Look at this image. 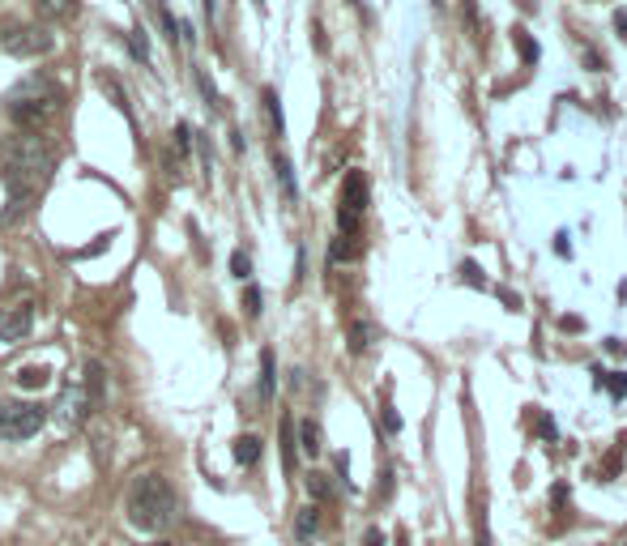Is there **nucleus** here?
<instances>
[{"label":"nucleus","mask_w":627,"mask_h":546,"mask_svg":"<svg viewBox=\"0 0 627 546\" xmlns=\"http://www.w3.org/2000/svg\"><path fill=\"white\" fill-rule=\"evenodd\" d=\"M52 171H56V150L47 146L43 137L35 133H22V137H13L9 146H5V158H0V180H5L9 188V197H13V210L5 214L9 222L18 218L30 197L52 180Z\"/></svg>","instance_id":"obj_1"},{"label":"nucleus","mask_w":627,"mask_h":546,"mask_svg":"<svg viewBox=\"0 0 627 546\" xmlns=\"http://www.w3.org/2000/svg\"><path fill=\"white\" fill-rule=\"evenodd\" d=\"M124 512L133 529L141 534H163V529L175 521V491L163 474H141L133 487H128V500Z\"/></svg>","instance_id":"obj_2"},{"label":"nucleus","mask_w":627,"mask_h":546,"mask_svg":"<svg viewBox=\"0 0 627 546\" xmlns=\"http://www.w3.org/2000/svg\"><path fill=\"white\" fill-rule=\"evenodd\" d=\"M5 107H9V120L30 133V128H39L60 107V90L47 82V77H30V82H22L18 90L9 94Z\"/></svg>","instance_id":"obj_3"},{"label":"nucleus","mask_w":627,"mask_h":546,"mask_svg":"<svg viewBox=\"0 0 627 546\" xmlns=\"http://www.w3.org/2000/svg\"><path fill=\"white\" fill-rule=\"evenodd\" d=\"M47 423V410L35 406V401H0V440L18 444L39 436V427Z\"/></svg>","instance_id":"obj_4"},{"label":"nucleus","mask_w":627,"mask_h":546,"mask_svg":"<svg viewBox=\"0 0 627 546\" xmlns=\"http://www.w3.org/2000/svg\"><path fill=\"white\" fill-rule=\"evenodd\" d=\"M367 210V180L363 171H346V184H342V210H337V231L346 239H359V222Z\"/></svg>","instance_id":"obj_5"},{"label":"nucleus","mask_w":627,"mask_h":546,"mask_svg":"<svg viewBox=\"0 0 627 546\" xmlns=\"http://www.w3.org/2000/svg\"><path fill=\"white\" fill-rule=\"evenodd\" d=\"M0 43H5L9 56H22V60L47 56L56 47V39H52V30H47V26H9L5 35H0Z\"/></svg>","instance_id":"obj_6"},{"label":"nucleus","mask_w":627,"mask_h":546,"mask_svg":"<svg viewBox=\"0 0 627 546\" xmlns=\"http://www.w3.org/2000/svg\"><path fill=\"white\" fill-rule=\"evenodd\" d=\"M90 393H86V384L77 380V384H64V393H60V401H56V419L64 423V427H82L86 423V414H90Z\"/></svg>","instance_id":"obj_7"},{"label":"nucleus","mask_w":627,"mask_h":546,"mask_svg":"<svg viewBox=\"0 0 627 546\" xmlns=\"http://www.w3.org/2000/svg\"><path fill=\"white\" fill-rule=\"evenodd\" d=\"M30 325H35V308L30 303L0 308V342H22V337H30Z\"/></svg>","instance_id":"obj_8"},{"label":"nucleus","mask_w":627,"mask_h":546,"mask_svg":"<svg viewBox=\"0 0 627 546\" xmlns=\"http://www.w3.org/2000/svg\"><path fill=\"white\" fill-rule=\"evenodd\" d=\"M82 384H86V393H90V401H94V406H99V401H103V363H86V376H82Z\"/></svg>","instance_id":"obj_9"},{"label":"nucleus","mask_w":627,"mask_h":546,"mask_svg":"<svg viewBox=\"0 0 627 546\" xmlns=\"http://www.w3.org/2000/svg\"><path fill=\"white\" fill-rule=\"evenodd\" d=\"M256 457H261V440H256V436H239L235 440V461L239 465H256Z\"/></svg>","instance_id":"obj_10"},{"label":"nucleus","mask_w":627,"mask_h":546,"mask_svg":"<svg viewBox=\"0 0 627 546\" xmlns=\"http://www.w3.org/2000/svg\"><path fill=\"white\" fill-rule=\"evenodd\" d=\"M316 525H320V512H316V508H303L299 517H295V538L308 542V538L316 534Z\"/></svg>","instance_id":"obj_11"},{"label":"nucleus","mask_w":627,"mask_h":546,"mask_svg":"<svg viewBox=\"0 0 627 546\" xmlns=\"http://www.w3.org/2000/svg\"><path fill=\"white\" fill-rule=\"evenodd\" d=\"M598 389L610 397H627V372H598Z\"/></svg>","instance_id":"obj_12"},{"label":"nucleus","mask_w":627,"mask_h":546,"mask_svg":"<svg viewBox=\"0 0 627 546\" xmlns=\"http://www.w3.org/2000/svg\"><path fill=\"white\" fill-rule=\"evenodd\" d=\"M47 380H52V372H47V367H22V372H18L22 389H43Z\"/></svg>","instance_id":"obj_13"},{"label":"nucleus","mask_w":627,"mask_h":546,"mask_svg":"<svg viewBox=\"0 0 627 546\" xmlns=\"http://www.w3.org/2000/svg\"><path fill=\"white\" fill-rule=\"evenodd\" d=\"M273 167H278V180H282V192H286V201H295V197H299V188H295L291 163H286V158H273Z\"/></svg>","instance_id":"obj_14"},{"label":"nucleus","mask_w":627,"mask_h":546,"mask_svg":"<svg viewBox=\"0 0 627 546\" xmlns=\"http://www.w3.org/2000/svg\"><path fill=\"white\" fill-rule=\"evenodd\" d=\"M359 252V239H346V235H337V244L329 248V261H350V256Z\"/></svg>","instance_id":"obj_15"},{"label":"nucleus","mask_w":627,"mask_h":546,"mask_svg":"<svg viewBox=\"0 0 627 546\" xmlns=\"http://www.w3.org/2000/svg\"><path fill=\"white\" fill-rule=\"evenodd\" d=\"M299 440H303V453H308V457L320 453V427H316V423H303V427H299Z\"/></svg>","instance_id":"obj_16"},{"label":"nucleus","mask_w":627,"mask_h":546,"mask_svg":"<svg viewBox=\"0 0 627 546\" xmlns=\"http://www.w3.org/2000/svg\"><path fill=\"white\" fill-rule=\"evenodd\" d=\"M273 397V355L265 350L261 355V401H269Z\"/></svg>","instance_id":"obj_17"},{"label":"nucleus","mask_w":627,"mask_h":546,"mask_svg":"<svg viewBox=\"0 0 627 546\" xmlns=\"http://www.w3.org/2000/svg\"><path fill=\"white\" fill-rule=\"evenodd\" d=\"M265 107H269V124H273V133L282 137V107H278V94L265 90Z\"/></svg>","instance_id":"obj_18"},{"label":"nucleus","mask_w":627,"mask_h":546,"mask_svg":"<svg viewBox=\"0 0 627 546\" xmlns=\"http://www.w3.org/2000/svg\"><path fill=\"white\" fill-rule=\"evenodd\" d=\"M231 273H235L239 282H248V278H252V261H248V252H235V256H231Z\"/></svg>","instance_id":"obj_19"},{"label":"nucleus","mask_w":627,"mask_h":546,"mask_svg":"<svg viewBox=\"0 0 627 546\" xmlns=\"http://www.w3.org/2000/svg\"><path fill=\"white\" fill-rule=\"evenodd\" d=\"M308 491L316 495V500H329V495H333V487H329L325 474H312V478H308Z\"/></svg>","instance_id":"obj_20"},{"label":"nucleus","mask_w":627,"mask_h":546,"mask_svg":"<svg viewBox=\"0 0 627 546\" xmlns=\"http://www.w3.org/2000/svg\"><path fill=\"white\" fill-rule=\"evenodd\" d=\"M517 47H521V56L529 60V64H538V43L525 35V30H517Z\"/></svg>","instance_id":"obj_21"},{"label":"nucleus","mask_w":627,"mask_h":546,"mask_svg":"<svg viewBox=\"0 0 627 546\" xmlns=\"http://www.w3.org/2000/svg\"><path fill=\"white\" fill-rule=\"evenodd\" d=\"M73 0H39V9L47 13V18H60V13H69Z\"/></svg>","instance_id":"obj_22"},{"label":"nucleus","mask_w":627,"mask_h":546,"mask_svg":"<svg viewBox=\"0 0 627 546\" xmlns=\"http://www.w3.org/2000/svg\"><path fill=\"white\" fill-rule=\"evenodd\" d=\"M461 278L470 282V286H487V282H482V269H478L474 261H465V265H461Z\"/></svg>","instance_id":"obj_23"},{"label":"nucleus","mask_w":627,"mask_h":546,"mask_svg":"<svg viewBox=\"0 0 627 546\" xmlns=\"http://www.w3.org/2000/svg\"><path fill=\"white\" fill-rule=\"evenodd\" d=\"M244 308H248V316H261V291H256V286H248V295H244Z\"/></svg>","instance_id":"obj_24"},{"label":"nucleus","mask_w":627,"mask_h":546,"mask_svg":"<svg viewBox=\"0 0 627 546\" xmlns=\"http://www.w3.org/2000/svg\"><path fill=\"white\" fill-rule=\"evenodd\" d=\"M615 30H619V39L627 43V9H615Z\"/></svg>","instance_id":"obj_25"},{"label":"nucleus","mask_w":627,"mask_h":546,"mask_svg":"<svg viewBox=\"0 0 627 546\" xmlns=\"http://www.w3.org/2000/svg\"><path fill=\"white\" fill-rule=\"evenodd\" d=\"M188 137H192V133H188V124H180V128H175V146H180V154L188 150Z\"/></svg>","instance_id":"obj_26"},{"label":"nucleus","mask_w":627,"mask_h":546,"mask_svg":"<svg viewBox=\"0 0 627 546\" xmlns=\"http://www.w3.org/2000/svg\"><path fill=\"white\" fill-rule=\"evenodd\" d=\"M201 94H205V99H209V103H218V90H214V82H209V77H205V73H201Z\"/></svg>","instance_id":"obj_27"},{"label":"nucleus","mask_w":627,"mask_h":546,"mask_svg":"<svg viewBox=\"0 0 627 546\" xmlns=\"http://www.w3.org/2000/svg\"><path fill=\"white\" fill-rule=\"evenodd\" d=\"M133 56H141V60H146L150 52H146V39H141V30H137V35H133Z\"/></svg>","instance_id":"obj_28"},{"label":"nucleus","mask_w":627,"mask_h":546,"mask_svg":"<svg viewBox=\"0 0 627 546\" xmlns=\"http://www.w3.org/2000/svg\"><path fill=\"white\" fill-rule=\"evenodd\" d=\"M538 431H542V436H546V440H555V423H551V419H546V414H542V419H538Z\"/></svg>","instance_id":"obj_29"},{"label":"nucleus","mask_w":627,"mask_h":546,"mask_svg":"<svg viewBox=\"0 0 627 546\" xmlns=\"http://www.w3.org/2000/svg\"><path fill=\"white\" fill-rule=\"evenodd\" d=\"M474 546H491V534H487V525L478 521V534H474Z\"/></svg>","instance_id":"obj_30"},{"label":"nucleus","mask_w":627,"mask_h":546,"mask_svg":"<svg viewBox=\"0 0 627 546\" xmlns=\"http://www.w3.org/2000/svg\"><path fill=\"white\" fill-rule=\"evenodd\" d=\"M555 252H559V256H572V244H568V235H559V239H555Z\"/></svg>","instance_id":"obj_31"},{"label":"nucleus","mask_w":627,"mask_h":546,"mask_svg":"<svg viewBox=\"0 0 627 546\" xmlns=\"http://www.w3.org/2000/svg\"><path fill=\"white\" fill-rule=\"evenodd\" d=\"M367 546H384V534H380V529H367Z\"/></svg>","instance_id":"obj_32"},{"label":"nucleus","mask_w":627,"mask_h":546,"mask_svg":"<svg viewBox=\"0 0 627 546\" xmlns=\"http://www.w3.org/2000/svg\"><path fill=\"white\" fill-rule=\"evenodd\" d=\"M150 546H171V542H150Z\"/></svg>","instance_id":"obj_33"}]
</instances>
